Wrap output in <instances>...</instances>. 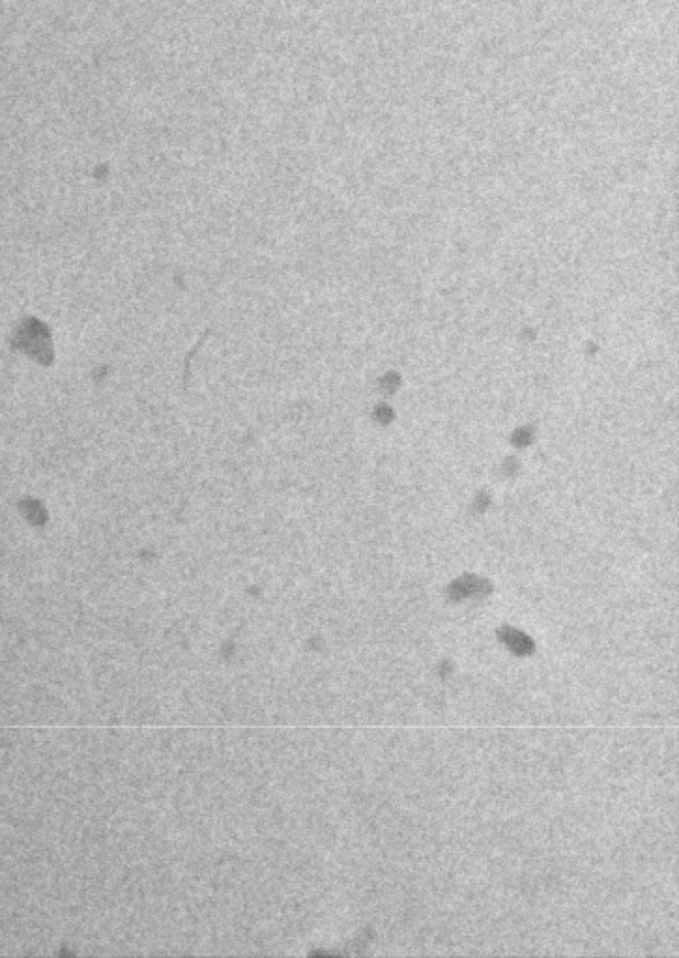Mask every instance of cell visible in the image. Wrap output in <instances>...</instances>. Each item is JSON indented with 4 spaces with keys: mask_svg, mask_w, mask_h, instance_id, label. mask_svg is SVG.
<instances>
[]
</instances>
